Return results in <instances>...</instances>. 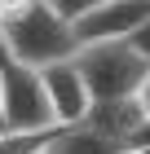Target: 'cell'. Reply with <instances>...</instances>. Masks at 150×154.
<instances>
[{
  "mask_svg": "<svg viewBox=\"0 0 150 154\" xmlns=\"http://www.w3.org/2000/svg\"><path fill=\"white\" fill-rule=\"evenodd\" d=\"M0 31H5L9 62L31 66V71L53 66V62H66V57H75V48H80V40H75V22H71L66 13H58L53 0H35L22 18L5 22Z\"/></svg>",
  "mask_w": 150,
  "mask_h": 154,
  "instance_id": "6da1fadb",
  "label": "cell"
},
{
  "mask_svg": "<svg viewBox=\"0 0 150 154\" xmlns=\"http://www.w3.org/2000/svg\"><path fill=\"white\" fill-rule=\"evenodd\" d=\"M75 66L84 75L93 101H110V97H137L141 79H146L150 62L141 57L128 40H97V44H80L75 48Z\"/></svg>",
  "mask_w": 150,
  "mask_h": 154,
  "instance_id": "7a4b0ae2",
  "label": "cell"
},
{
  "mask_svg": "<svg viewBox=\"0 0 150 154\" xmlns=\"http://www.w3.org/2000/svg\"><path fill=\"white\" fill-rule=\"evenodd\" d=\"M0 128H9V132L53 128L44 88H40V75H35L31 66L9 62V66L0 71Z\"/></svg>",
  "mask_w": 150,
  "mask_h": 154,
  "instance_id": "3957f363",
  "label": "cell"
},
{
  "mask_svg": "<svg viewBox=\"0 0 150 154\" xmlns=\"http://www.w3.org/2000/svg\"><path fill=\"white\" fill-rule=\"evenodd\" d=\"M40 88H44V101H49V115H53V123L58 128H75V123H84V115H88L93 97L88 88H84V75L75 62H53V66H40Z\"/></svg>",
  "mask_w": 150,
  "mask_h": 154,
  "instance_id": "277c9868",
  "label": "cell"
},
{
  "mask_svg": "<svg viewBox=\"0 0 150 154\" xmlns=\"http://www.w3.org/2000/svg\"><path fill=\"white\" fill-rule=\"evenodd\" d=\"M146 18H150V0H106L71 22H75L80 44H97V40H128Z\"/></svg>",
  "mask_w": 150,
  "mask_h": 154,
  "instance_id": "5b68a950",
  "label": "cell"
},
{
  "mask_svg": "<svg viewBox=\"0 0 150 154\" xmlns=\"http://www.w3.org/2000/svg\"><path fill=\"white\" fill-rule=\"evenodd\" d=\"M141 119H146V110H141L137 97H110V101H93L88 115H84V123L93 132L110 137L115 145H128V137L141 128Z\"/></svg>",
  "mask_w": 150,
  "mask_h": 154,
  "instance_id": "8992f818",
  "label": "cell"
},
{
  "mask_svg": "<svg viewBox=\"0 0 150 154\" xmlns=\"http://www.w3.org/2000/svg\"><path fill=\"white\" fill-rule=\"evenodd\" d=\"M44 154H119V145L102 132H93L88 123H75V128H58Z\"/></svg>",
  "mask_w": 150,
  "mask_h": 154,
  "instance_id": "52a82bcc",
  "label": "cell"
},
{
  "mask_svg": "<svg viewBox=\"0 0 150 154\" xmlns=\"http://www.w3.org/2000/svg\"><path fill=\"white\" fill-rule=\"evenodd\" d=\"M53 137H58V123H53V128H31V132L0 128V154H44Z\"/></svg>",
  "mask_w": 150,
  "mask_h": 154,
  "instance_id": "ba28073f",
  "label": "cell"
},
{
  "mask_svg": "<svg viewBox=\"0 0 150 154\" xmlns=\"http://www.w3.org/2000/svg\"><path fill=\"white\" fill-rule=\"evenodd\" d=\"M58 5V13H66V18H80V13L97 9V5H106V0H53Z\"/></svg>",
  "mask_w": 150,
  "mask_h": 154,
  "instance_id": "9c48e42d",
  "label": "cell"
},
{
  "mask_svg": "<svg viewBox=\"0 0 150 154\" xmlns=\"http://www.w3.org/2000/svg\"><path fill=\"white\" fill-rule=\"evenodd\" d=\"M31 5H35V0H0V26H5V22H13V18H22Z\"/></svg>",
  "mask_w": 150,
  "mask_h": 154,
  "instance_id": "30bf717a",
  "label": "cell"
},
{
  "mask_svg": "<svg viewBox=\"0 0 150 154\" xmlns=\"http://www.w3.org/2000/svg\"><path fill=\"white\" fill-rule=\"evenodd\" d=\"M128 44H132V48L141 53V57L150 62V18H146V22L137 26V31H132V35H128Z\"/></svg>",
  "mask_w": 150,
  "mask_h": 154,
  "instance_id": "8fae6325",
  "label": "cell"
},
{
  "mask_svg": "<svg viewBox=\"0 0 150 154\" xmlns=\"http://www.w3.org/2000/svg\"><path fill=\"white\" fill-rule=\"evenodd\" d=\"M128 145H150V115L141 119V128L132 132V137H128Z\"/></svg>",
  "mask_w": 150,
  "mask_h": 154,
  "instance_id": "7c38bea8",
  "label": "cell"
},
{
  "mask_svg": "<svg viewBox=\"0 0 150 154\" xmlns=\"http://www.w3.org/2000/svg\"><path fill=\"white\" fill-rule=\"evenodd\" d=\"M137 101H141V110L150 115V71H146V79H141V88H137Z\"/></svg>",
  "mask_w": 150,
  "mask_h": 154,
  "instance_id": "4fadbf2b",
  "label": "cell"
},
{
  "mask_svg": "<svg viewBox=\"0 0 150 154\" xmlns=\"http://www.w3.org/2000/svg\"><path fill=\"white\" fill-rule=\"evenodd\" d=\"M119 154H150V145H119Z\"/></svg>",
  "mask_w": 150,
  "mask_h": 154,
  "instance_id": "5bb4252c",
  "label": "cell"
},
{
  "mask_svg": "<svg viewBox=\"0 0 150 154\" xmlns=\"http://www.w3.org/2000/svg\"><path fill=\"white\" fill-rule=\"evenodd\" d=\"M9 66V48H5V31H0V71Z\"/></svg>",
  "mask_w": 150,
  "mask_h": 154,
  "instance_id": "9a60e30c",
  "label": "cell"
}]
</instances>
